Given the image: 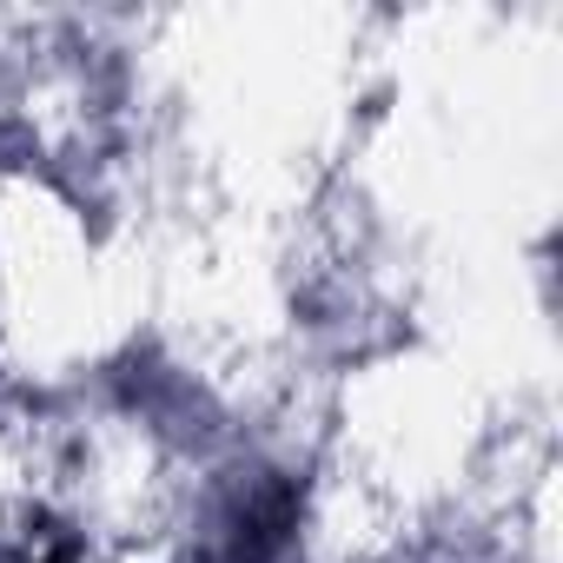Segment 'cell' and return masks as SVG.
<instances>
[{
	"label": "cell",
	"mask_w": 563,
	"mask_h": 563,
	"mask_svg": "<svg viewBox=\"0 0 563 563\" xmlns=\"http://www.w3.org/2000/svg\"><path fill=\"white\" fill-rule=\"evenodd\" d=\"M292 523H299V490H292V484H278V477L258 484V490L239 504L219 563H272L278 550L292 543Z\"/></svg>",
	"instance_id": "6da1fadb"
}]
</instances>
